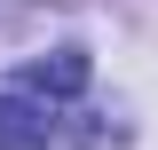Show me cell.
I'll return each instance as SVG.
<instances>
[{
	"instance_id": "2",
	"label": "cell",
	"mask_w": 158,
	"mask_h": 150,
	"mask_svg": "<svg viewBox=\"0 0 158 150\" xmlns=\"http://www.w3.org/2000/svg\"><path fill=\"white\" fill-rule=\"evenodd\" d=\"M87 87V56L79 48H56V56L24 63V95H79Z\"/></svg>"
},
{
	"instance_id": "1",
	"label": "cell",
	"mask_w": 158,
	"mask_h": 150,
	"mask_svg": "<svg viewBox=\"0 0 158 150\" xmlns=\"http://www.w3.org/2000/svg\"><path fill=\"white\" fill-rule=\"evenodd\" d=\"M48 134H56V119L32 95H0V150H48Z\"/></svg>"
}]
</instances>
